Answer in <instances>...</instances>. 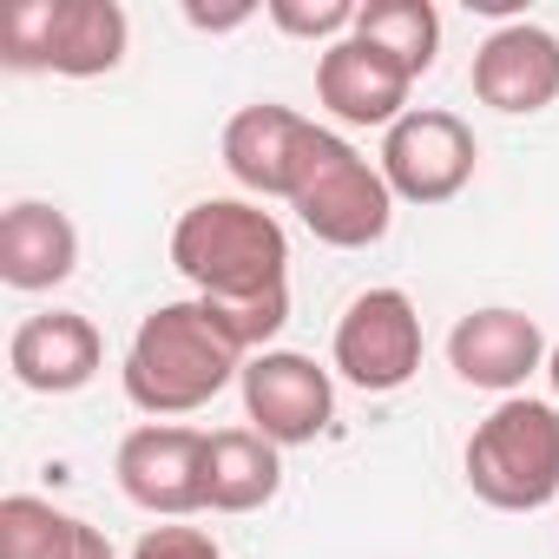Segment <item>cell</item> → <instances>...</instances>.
<instances>
[{
  "label": "cell",
  "instance_id": "obj_3",
  "mask_svg": "<svg viewBox=\"0 0 559 559\" xmlns=\"http://www.w3.org/2000/svg\"><path fill=\"white\" fill-rule=\"evenodd\" d=\"M290 211L304 217V230L317 243H330V250H369L395 224V191H389L382 165H369L343 132L310 126V145H304L297 185H290Z\"/></svg>",
  "mask_w": 559,
  "mask_h": 559
},
{
  "label": "cell",
  "instance_id": "obj_4",
  "mask_svg": "<svg viewBox=\"0 0 559 559\" xmlns=\"http://www.w3.org/2000/svg\"><path fill=\"white\" fill-rule=\"evenodd\" d=\"M467 487L493 513H539L559 500V408L507 395L467 435Z\"/></svg>",
  "mask_w": 559,
  "mask_h": 559
},
{
  "label": "cell",
  "instance_id": "obj_17",
  "mask_svg": "<svg viewBox=\"0 0 559 559\" xmlns=\"http://www.w3.org/2000/svg\"><path fill=\"white\" fill-rule=\"evenodd\" d=\"M0 559H112V539L40 493H8L0 500Z\"/></svg>",
  "mask_w": 559,
  "mask_h": 559
},
{
  "label": "cell",
  "instance_id": "obj_5",
  "mask_svg": "<svg viewBox=\"0 0 559 559\" xmlns=\"http://www.w3.org/2000/svg\"><path fill=\"white\" fill-rule=\"evenodd\" d=\"M132 21L119 0H21L0 27V60L14 73L99 80L126 60Z\"/></svg>",
  "mask_w": 559,
  "mask_h": 559
},
{
  "label": "cell",
  "instance_id": "obj_10",
  "mask_svg": "<svg viewBox=\"0 0 559 559\" xmlns=\"http://www.w3.org/2000/svg\"><path fill=\"white\" fill-rule=\"evenodd\" d=\"M467 80H474V99L507 112V119L546 112L559 99V34H546L533 21H507L474 47Z\"/></svg>",
  "mask_w": 559,
  "mask_h": 559
},
{
  "label": "cell",
  "instance_id": "obj_14",
  "mask_svg": "<svg viewBox=\"0 0 559 559\" xmlns=\"http://www.w3.org/2000/svg\"><path fill=\"white\" fill-rule=\"evenodd\" d=\"M304 145H310V119L304 112L276 106V99H257V106H243L224 126V171L243 191H257V198H290Z\"/></svg>",
  "mask_w": 559,
  "mask_h": 559
},
{
  "label": "cell",
  "instance_id": "obj_22",
  "mask_svg": "<svg viewBox=\"0 0 559 559\" xmlns=\"http://www.w3.org/2000/svg\"><path fill=\"white\" fill-rule=\"evenodd\" d=\"M546 382H552V395H559V343H552V356H546Z\"/></svg>",
  "mask_w": 559,
  "mask_h": 559
},
{
  "label": "cell",
  "instance_id": "obj_1",
  "mask_svg": "<svg viewBox=\"0 0 559 559\" xmlns=\"http://www.w3.org/2000/svg\"><path fill=\"white\" fill-rule=\"evenodd\" d=\"M243 376V356L217 336V323L204 317V304H158L145 310L132 349H126V402L152 421H171V415H198L211 395H224L230 382Z\"/></svg>",
  "mask_w": 559,
  "mask_h": 559
},
{
  "label": "cell",
  "instance_id": "obj_9",
  "mask_svg": "<svg viewBox=\"0 0 559 559\" xmlns=\"http://www.w3.org/2000/svg\"><path fill=\"white\" fill-rule=\"evenodd\" d=\"M119 493L158 520L204 513V435L178 421H145L119 441Z\"/></svg>",
  "mask_w": 559,
  "mask_h": 559
},
{
  "label": "cell",
  "instance_id": "obj_20",
  "mask_svg": "<svg viewBox=\"0 0 559 559\" xmlns=\"http://www.w3.org/2000/svg\"><path fill=\"white\" fill-rule=\"evenodd\" d=\"M132 559H224V552H217V539H211L204 526H178V520H165V526H145V533H139Z\"/></svg>",
  "mask_w": 559,
  "mask_h": 559
},
{
  "label": "cell",
  "instance_id": "obj_12",
  "mask_svg": "<svg viewBox=\"0 0 559 559\" xmlns=\"http://www.w3.org/2000/svg\"><path fill=\"white\" fill-rule=\"evenodd\" d=\"M546 330L526 310H467L448 330V369L487 395H520L526 376L546 369Z\"/></svg>",
  "mask_w": 559,
  "mask_h": 559
},
{
  "label": "cell",
  "instance_id": "obj_19",
  "mask_svg": "<svg viewBox=\"0 0 559 559\" xmlns=\"http://www.w3.org/2000/svg\"><path fill=\"white\" fill-rule=\"evenodd\" d=\"M356 0H270V27L276 34H290V40H349L356 34Z\"/></svg>",
  "mask_w": 559,
  "mask_h": 559
},
{
  "label": "cell",
  "instance_id": "obj_11",
  "mask_svg": "<svg viewBox=\"0 0 559 559\" xmlns=\"http://www.w3.org/2000/svg\"><path fill=\"white\" fill-rule=\"evenodd\" d=\"M408 93H415V73L402 60H389L362 34H349V40L317 53V99L343 126H382L389 132L408 112Z\"/></svg>",
  "mask_w": 559,
  "mask_h": 559
},
{
  "label": "cell",
  "instance_id": "obj_6",
  "mask_svg": "<svg viewBox=\"0 0 559 559\" xmlns=\"http://www.w3.org/2000/svg\"><path fill=\"white\" fill-rule=\"evenodd\" d=\"M382 178L402 204H448L474 185L480 145L474 126L448 106H408L389 132H382Z\"/></svg>",
  "mask_w": 559,
  "mask_h": 559
},
{
  "label": "cell",
  "instance_id": "obj_21",
  "mask_svg": "<svg viewBox=\"0 0 559 559\" xmlns=\"http://www.w3.org/2000/svg\"><path fill=\"white\" fill-rule=\"evenodd\" d=\"M185 21H191V27H211V34H224V27H243V21H250V8H230V14H204V8H191Z\"/></svg>",
  "mask_w": 559,
  "mask_h": 559
},
{
  "label": "cell",
  "instance_id": "obj_15",
  "mask_svg": "<svg viewBox=\"0 0 559 559\" xmlns=\"http://www.w3.org/2000/svg\"><path fill=\"white\" fill-rule=\"evenodd\" d=\"M80 263V230L60 204L21 198L0 217V284L8 290H53Z\"/></svg>",
  "mask_w": 559,
  "mask_h": 559
},
{
  "label": "cell",
  "instance_id": "obj_18",
  "mask_svg": "<svg viewBox=\"0 0 559 559\" xmlns=\"http://www.w3.org/2000/svg\"><path fill=\"white\" fill-rule=\"evenodd\" d=\"M356 34L376 40L389 60H402L415 80H421V73L435 67V53H441V14L428 8V0H362Z\"/></svg>",
  "mask_w": 559,
  "mask_h": 559
},
{
  "label": "cell",
  "instance_id": "obj_8",
  "mask_svg": "<svg viewBox=\"0 0 559 559\" xmlns=\"http://www.w3.org/2000/svg\"><path fill=\"white\" fill-rule=\"evenodd\" d=\"M237 389H243V421L263 441H276V448H310L330 428V415H336L330 369H317L297 349H263V356H250L243 376H237Z\"/></svg>",
  "mask_w": 559,
  "mask_h": 559
},
{
  "label": "cell",
  "instance_id": "obj_16",
  "mask_svg": "<svg viewBox=\"0 0 559 559\" xmlns=\"http://www.w3.org/2000/svg\"><path fill=\"white\" fill-rule=\"evenodd\" d=\"M284 448L257 428H217L204 435V507L211 513H257L284 487Z\"/></svg>",
  "mask_w": 559,
  "mask_h": 559
},
{
  "label": "cell",
  "instance_id": "obj_2",
  "mask_svg": "<svg viewBox=\"0 0 559 559\" xmlns=\"http://www.w3.org/2000/svg\"><path fill=\"white\" fill-rule=\"evenodd\" d=\"M171 270L211 297H257L290 284V237L250 198H198L171 224Z\"/></svg>",
  "mask_w": 559,
  "mask_h": 559
},
{
  "label": "cell",
  "instance_id": "obj_13",
  "mask_svg": "<svg viewBox=\"0 0 559 559\" xmlns=\"http://www.w3.org/2000/svg\"><path fill=\"white\" fill-rule=\"evenodd\" d=\"M99 362H106V343H99L93 317H80V310H40L8 336V369L34 395H73L99 376Z\"/></svg>",
  "mask_w": 559,
  "mask_h": 559
},
{
  "label": "cell",
  "instance_id": "obj_7",
  "mask_svg": "<svg viewBox=\"0 0 559 559\" xmlns=\"http://www.w3.org/2000/svg\"><path fill=\"white\" fill-rule=\"evenodd\" d=\"M330 356H336V376L356 382L362 395L408 389L421 369V317H415L408 290H362L343 310Z\"/></svg>",
  "mask_w": 559,
  "mask_h": 559
}]
</instances>
